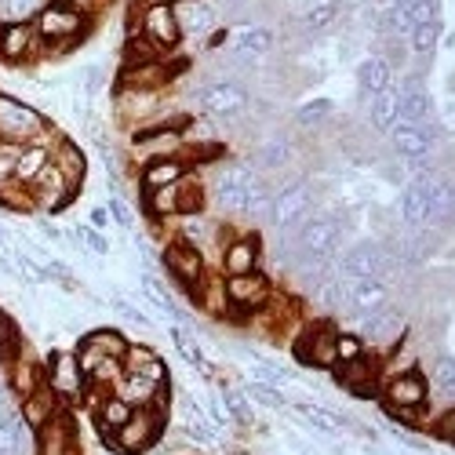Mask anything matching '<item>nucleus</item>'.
<instances>
[{
  "instance_id": "1",
  "label": "nucleus",
  "mask_w": 455,
  "mask_h": 455,
  "mask_svg": "<svg viewBox=\"0 0 455 455\" xmlns=\"http://www.w3.org/2000/svg\"><path fill=\"white\" fill-rule=\"evenodd\" d=\"M0 142H8V146L55 142V132L44 121L41 109H33L29 102H19V99L0 92Z\"/></svg>"
},
{
  "instance_id": "2",
  "label": "nucleus",
  "mask_w": 455,
  "mask_h": 455,
  "mask_svg": "<svg viewBox=\"0 0 455 455\" xmlns=\"http://www.w3.org/2000/svg\"><path fill=\"white\" fill-rule=\"evenodd\" d=\"M41 44H73L77 36H84L88 29V12L73 0H48V4L36 8V15L29 19Z\"/></svg>"
},
{
  "instance_id": "3",
  "label": "nucleus",
  "mask_w": 455,
  "mask_h": 455,
  "mask_svg": "<svg viewBox=\"0 0 455 455\" xmlns=\"http://www.w3.org/2000/svg\"><path fill=\"white\" fill-rule=\"evenodd\" d=\"M310 208H314V189L310 182L302 179H291L284 182L281 189H274V215H270V226L284 237H299V226L310 219Z\"/></svg>"
},
{
  "instance_id": "4",
  "label": "nucleus",
  "mask_w": 455,
  "mask_h": 455,
  "mask_svg": "<svg viewBox=\"0 0 455 455\" xmlns=\"http://www.w3.org/2000/svg\"><path fill=\"white\" fill-rule=\"evenodd\" d=\"M161 427H164V415L157 411V404L154 408H135L132 419L121 430L109 434V441L121 455H142L161 441Z\"/></svg>"
},
{
  "instance_id": "5",
  "label": "nucleus",
  "mask_w": 455,
  "mask_h": 455,
  "mask_svg": "<svg viewBox=\"0 0 455 455\" xmlns=\"http://www.w3.org/2000/svg\"><path fill=\"white\" fill-rule=\"evenodd\" d=\"M343 277L350 281H390L394 274V259L383 251V244H375V241H361L354 244L343 259H339V267H335Z\"/></svg>"
},
{
  "instance_id": "6",
  "label": "nucleus",
  "mask_w": 455,
  "mask_h": 455,
  "mask_svg": "<svg viewBox=\"0 0 455 455\" xmlns=\"http://www.w3.org/2000/svg\"><path fill=\"white\" fill-rule=\"evenodd\" d=\"M194 102H197V109L204 113V117L226 121V117H237V113H244L251 95L237 81H208V84H201L194 92Z\"/></svg>"
},
{
  "instance_id": "7",
  "label": "nucleus",
  "mask_w": 455,
  "mask_h": 455,
  "mask_svg": "<svg viewBox=\"0 0 455 455\" xmlns=\"http://www.w3.org/2000/svg\"><path fill=\"white\" fill-rule=\"evenodd\" d=\"M299 255L307 259H335L339 244H343V222L335 215H310L299 226Z\"/></svg>"
},
{
  "instance_id": "8",
  "label": "nucleus",
  "mask_w": 455,
  "mask_h": 455,
  "mask_svg": "<svg viewBox=\"0 0 455 455\" xmlns=\"http://www.w3.org/2000/svg\"><path fill=\"white\" fill-rule=\"evenodd\" d=\"M259 175L251 172V164L244 161H234L226 164L215 179V204L226 212V215H244V201H248V186L255 182Z\"/></svg>"
},
{
  "instance_id": "9",
  "label": "nucleus",
  "mask_w": 455,
  "mask_h": 455,
  "mask_svg": "<svg viewBox=\"0 0 455 455\" xmlns=\"http://www.w3.org/2000/svg\"><path fill=\"white\" fill-rule=\"evenodd\" d=\"M26 189H29V201H33V208H44V212H52V215H55V212H62V208H66L73 197L81 194L77 186H69V182L62 179V172H59L52 161L44 164V172L36 175V179H33Z\"/></svg>"
},
{
  "instance_id": "10",
  "label": "nucleus",
  "mask_w": 455,
  "mask_h": 455,
  "mask_svg": "<svg viewBox=\"0 0 455 455\" xmlns=\"http://www.w3.org/2000/svg\"><path fill=\"white\" fill-rule=\"evenodd\" d=\"M139 33L154 44L161 55L164 52H175L182 44V33H179V22H175V12L168 4H142V15H139Z\"/></svg>"
},
{
  "instance_id": "11",
  "label": "nucleus",
  "mask_w": 455,
  "mask_h": 455,
  "mask_svg": "<svg viewBox=\"0 0 455 455\" xmlns=\"http://www.w3.org/2000/svg\"><path fill=\"white\" fill-rule=\"evenodd\" d=\"M226 48L234 52V59H241V62H259V59H267L274 48H277V33L270 29V26H251V22H244V26H234L230 29V36H226Z\"/></svg>"
},
{
  "instance_id": "12",
  "label": "nucleus",
  "mask_w": 455,
  "mask_h": 455,
  "mask_svg": "<svg viewBox=\"0 0 455 455\" xmlns=\"http://www.w3.org/2000/svg\"><path fill=\"white\" fill-rule=\"evenodd\" d=\"M357 335H361V343L368 347H397L401 339H404V314L401 310H394L390 302L383 310H375V314H368V317H361L357 321Z\"/></svg>"
},
{
  "instance_id": "13",
  "label": "nucleus",
  "mask_w": 455,
  "mask_h": 455,
  "mask_svg": "<svg viewBox=\"0 0 455 455\" xmlns=\"http://www.w3.org/2000/svg\"><path fill=\"white\" fill-rule=\"evenodd\" d=\"M161 262H164V270H168L182 288L197 291V288L204 284V255H201L197 248H189V244H182V241H172V244L164 248Z\"/></svg>"
},
{
  "instance_id": "14",
  "label": "nucleus",
  "mask_w": 455,
  "mask_h": 455,
  "mask_svg": "<svg viewBox=\"0 0 455 455\" xmlns=\"http://www.w3.org/2000/svg\"><path fill=\"white\" fill-rule=\"evenodd\" d=\"M437 128L430 124H394L390 132V146L394 154L404 161H419V157H434V146H437Z\"/></svg>"
},
{
  "instance_id": "15",
  "label": "nucleus",
  "mask_w": 455,
  "mask_h": 455,
  "mask_svg": "<svg viewBox=\"0 0 455 455\" xmlns=\"http://www.w3.org/2000/svg\"><path fill=\"white\" fill-rule=\"evenodd\" d=\"M383 394H387V408H423L430 401V383L423 371L408 368V371H397L387 379Z\"/></svg>"
},
{
  "instance_id": "16",
  "label": "nucleus",
  "mask_w": 455,
  "mask_h": 455,
  "mask_svg": "<svg viewBox=\"0 0 455 455\" xmlns=\"http://www.w3.org/2000/svg\"><path fill=\"white\" fill-rule=\"evenodd\" d=\"M44 52L41 36H36L33 22H4L0 26V59L4 62H29Z\"/></svg>"
},
{
  "instance_id": "17",
  "label": "nucleus",
  "mask_w": 455,
  "mask_h": 455,
  "mask_svg": "<svg viewBox=\"0 0 455 455\" xmlns=\"http://www.w3.org/2000/svg\"><path fill=\"white\" fill-rule=\"evenodd\" d=\"M394 92H397V124H430L434 121V99L415 77L394 84Z\"/></svg>"
},
{
  "instance_id": "18",
  "label": "nucleus",
  "mask_w": 455,
  "mask_h": 455,
  "mask_svg": "<svg viewBox=\"0 0 455 455\" xmlns=\"http://www.w3.org/2000/svg\"><path fill=\"white\" fill-rule=\"evenodd\" d=\"M44 379H48V390L55 394V397H81L84 394V371H81V364H77V357L73 354H66V350H59L52 361H48V371H44Z\"/></svg>"
},
{
  "instance_id": "19",
  "label": "nucleus",
  "mask_w": 455,
  "mask_h": 455,
  "mask_svg": "<svg viewBox=\"0 0 455 455\" xmlns=\"http://www.w3.org/2000/svg\"><path fill=\"white\" fill-rule=\"evenodd\" d=\"M222 291H226V302L237 307V310H262L270 302V281L262 277L259 270L255 274H241V277H226Z\"/></svg>"
},
{
  "instance_id": "20",
  "label": "nucleus",
  "mask_w": 455,
  "mask_h": 455,
  "mask_svg": "<svg viewBox=\"0 0 455 455\" xmlns=\"http://www.w3.org/2000/svg\"><path fill=\"white\" fill-rule=\"evenodd\" d=\"M172 12H175L182 36H208L219 22V12H215L212 0H179Z\"/></svg>"
},
{
  "instance_id": "21",
  "label": "nucleus",
  "mask_w": 455,
  "mask_h": 455,
  "mask_svg": "<svg viewBox=\"0 0 455 455\" xmlns=\"http://www.w3.org/2000/svg\"><path fill=\"white\" fill-rule=\"evenodd\" d=\"M19 419H22V427L29 430V434H41V430H48V423L55 419V394L41 383L29 397H22L19 401Z\"/></svg>"
},
{
  "instance_id": "22",
  "label": "nucleus",
  "mask_w": 455,
  "mask_h": 455,
  "mask_svg": "<svg viewBox=\"0 0 455 455\" xmlns=\"http://www.w3.org/2000/svg\"><path fill=\"white\" fill-rule=\"evenodd\" d=\"M48 161L62 172V179L69 182V186H77L81 189V182H84V172H88V161H84V149L73 142V139H66V135H59L55 142H52V154H48Z\"/></svg>"
},
{
  "instance_id": "23",
  "label": "nucleus",
  "mask_w": 455,
  "mask_h": 455,
  "mask_svg": "<svg viewBox=\"0 0 455 455\" xmlns=\"http://www.w3.org/2000/svg\"><path fill=\"white\" fill-rule=\"evenodd\" d=\"M259 255H262V248H259V241L255 237H234L230 244L222 248V270H226V277H241V274H255L259 270Z\"/></svg>"
},
{
  "instance_id": "24",
  "label": "nucleus",
  "mask_w": 455,
  "mask_h": 455,
  "mask_svg": "<svg viewBox=\"0 0 455 455\" xmlns=\"http://www.w3.org/2000/svg\"><path fill=\"white\" fill-rule=\"evenodd\" d=\"M387 302H390V284H383V281H357L350 288V299H347V314L361 321V317H368L375 310H383Z\"/></svg>"
},
{
  "instance_id": "25",
  "label": "nucleus",
  "mask_w": 455,
  "mask_h": 455,
  "mask_svg": "<svg viewBox=\"0 0 455 455\" xmlns=\"http://www.w3.org/2000/svg\"><path fill=\"white\" fill-rule=\"evenodd\" d=\"M55 139H59V135H55ZM48 154H52V142H26V146H19L15 164H12V182H15V186H29L36 175L44 172Z\"/></svg>"
},
{
  "instance_id": "26",
  "label": "nucleus",
  "mask_w": 455,
  "mask_h": 455,
  "mask_svg": "<svg viewBox=\"0 0 455 455\" xmlns=\"http://www.w3.org/2000/svg\"><path fill=\"white\" fill-rule=\"evenodd\" d=\"M113 397H121L128 408H154L157 397H161V387L149 383V379L135 375V371H124L117 383H113Z\"/></svg>"
},
{
  "instance_id": "27",
  "label": "nucleus",
  "mask_w": 455,
  "mask_h": 455,
  "mask_svg": "<svg viewBox=\"0 0 455 455\" xmlns=\"http://www.w3.org/2000/svg\"><path fill=\"white\" fill-rule=\"evenodd\" d=\"M394 84V62L387 55H368L357 62V88L371 99L379 92H387Z\"/></svg>"
},
{
  "instance_id": "28",
  "label": "nucleus",
  "mask_w": 455,
  "mask_h": 455,
  "mask_svg": "<svg viewBox=\"0 0 455 455\" xmlns=\"http://www.w3.org/2000/svg\"><path fill=\"white\" fill-rule=\"evenodd\" d=\"M343 8H347L343 0H321V4H314V8H307L299 15V29L307 36H321L343 19Z\"/></svg>"
},
{
  "instance_id": "29",
  "label": "nucleus",
  "mask_w": 455,
  "mask_h": 455,
  "mask_svg": "<svg viewBox=\"0 0 455 455\" xmlns=\"http://www.w3.org/2000/svg\"><path fill=\"white\" fill-rule=\"evenodd\" d=\"M186 179V161L182 157H154L142 168V189H161Z\"/></svg>"
},
{
  "instance_id": "30",
  "label": "nucleus",
  "mask_w": 455,
  "mask_h": 455,
  "mask_svg": "<svg viewBox=\"0 0 455 455\" xmlns=\"http://www.w3.org/2000/svg\"><path fill=\"white\" fill-rule=\"evenodd\" d=\"M248 164H255L259 172H281V168H288L291 164V142L284 135H270L267 142H259L255 157Z\"/></svg>"
},
{
  "instance_id": "31",
  "label": "nucleus",
  "mask_w": 455,
  "mask_h": 455,
  "mask_svg": "<svg viewBox=\"0 0 455 455\" xmlns=\"http://www.w3.org/2000/svg\"><path fill=\"white\" fill-rule=\"evenodd\" d=\"M182 132L179 128H161V132H135V146H142L146 154H154V157H179V149H182ZM149 157V161H154Z\"/></svg>"
},
{
  "instance_id": "32",
  "label": "nucleus",
  "mask_w": 455,
  "mask_h": 455,
  "mask_svg": "<svg viewBox=\"0 0 455 455\" xmlns=\"http://www.w3.org/2000/svg\"><path fill=\"white\" fill-rule=\"evenodd\" d=\"M172 343H175V350H179L189 364H194L204 379H215V364L204 357V350H201V343H197V335L189 331L186 324H172Z\"/></svg>"
},
{
  "instance_id": "33",
  "label": "nucleus",
  "mask_w": 455,
  "mask_h": 455,
  "mask_svg": "<svg viewBox=\"0 0 455 455\" xmlns=\"http://www.w3.org/2000/svg\"><path fill=\"white\" fill-rule=\"evenodd\" d=\"M299 357L310 368H335V331L331 328H317L307 347H299Z\"/></svg>"
},
{
  "instance_id": "34",
  "label": "nucleus",
  "mask_w": 455,
  "mask_h": 455,
  "mask_svg": "<svg viewBox=\"0 0 455 455\" xmlns=\"http://www.w3.org/2000/svg\"><path fill=\"white\" fill-rule=\"evenodd\" d=\"M295 415L302 423H310L314 430H321V434H328V437H335L339 430L347 427V419L339 411H331V408H324V404H314V401H295Z\"/></svg>"
},
{
  "instance_id": "35",
  "label": "nucleus",
  "mask_w": 455,
  "mask_h": 455,
  "mask_svg": "<svg viewBox=\"0 0 455 455\" xmlns=\"http://www.w3.org/2000/svg\"><path fill=\"white\" fill-rule=\"evenodd\" d=\"M397 208H401V222L408 230H427V197H423L419 182H404Z\"/></svg>"
},
{
  "instance_id": "36",
  "label": "nucleus",
  "mask_w": 455,
  "mask_h": 455,
  "mask_svg": "<svg viewBox=\"0 0 455 455\" xmlns=\"http://www.w3.org/2000/svg\"><path fill=\"white\" fill-rule=\"evenodd\" d=\"M368 121H371V132H379V135H390L394 132V124H397V92H394V84L387 92L371 95Z\"/></svg>"
},
{
  "instance_id": "37",
  "label": "nucleus",
  "mask_w": 455,
  "mask_h": 455,
  "mask_svg": "<svg viewBox=\"0 0 455 455\" xmlns=\"http://www.w3.org/2000/svg\"><path fill=\"white\" fill-rule=\"evenodd\" d=\"M146 212L154 219H172L182 215V179L161 189H146Z\"/></svg>"
},
{
  "instance_id": "38",
  "label": "nucleus",
  "mask_w": 455,
  "mask_h": 455,
  "mask_svg": "<svg viewBox=\"0 0 455 455\" xmlns=\"http://www.w3.org/2000/svg\"><path fill=\"white\" fill-rule=\"evenodd\" d=\"M212 237H215V226H212V222H208L201 212L179 215V241H182V244H189V248L204 251V248L212 244Z\"/></svg>"
},
{
  "instance_id": "39",
  "label": "nucleus",
  "mask_w": 455,
  "mask_h": 455,
  "mask_svg": "<svg viewBox=\"0 0 455 455\" xmlns=\"http://www.w3.org/2000/svg\"><path fill=\"white\" fill-rule=\"evenodd\" d=\"M244 215L255 222V226H270V215H274V189L255 179L248 186V201H244Z\"/></svg>"
},
{
  "instance_id": "40",
  "label": "nucleus",
  "mask_w": 455,
  "mask_h": 455,
  "mask_svg": "<svg viewBox=\"0 0 455 455\" xmlns=\"http://www.w3.org/2000/svg\"><path fill=\"white\" fill-rule=\"evenodd\" d=\"M132 411H135V408H128L121 397L106 394V401L95 408V427H99V434H102V437H109L113 430H121V427L132 419Z\"/></svg>"
},
{
  "instance_id": "41",
  "label": "nucleus",
  "mask_w": 455,
  "mask_h": 455,
  "mask_svg": "<svg viewBox=\"0 0 455 455\" xmlns=\"http://www.w3.org/2000/svg\"><path fill=\"white\" fill-rule=\"evenodd\" d=\"M182 434L197 444H215V437H219V430L208 423V415L201 411L197 401H186V408H182Z\"/></svg>"
},
{
  "instance_id": "42",
  "label": "nucleus",
  "mask_w": 455,
  "mask_h": 455,
  "mask_svg": "<svg viewBox=\"0 0 455 455\" xmlns=\"http://www.w3.org/2000/svg\"><path fill=\"white\" fill-rule=\"evenodd\" d=\"M441 33H444V22H423V26H411L408 33V48L411 55H419V59H430L441 44Z\"/></svg>"
},
{
  "instance_id": "43",
  "label": "nucleus",
  "mask_w": 455,
  "mask_h": 455,
  "mask_svg": "<svg viewBox=\"0 0 455 455\" xmlns=\"http://www.w3.org/2000/svg\"><path fill=\"white\" fill-rule=\"evenodd\" d=\"M41 383H44V371L36 368L33 361L19 357V361H15V368H12V387H8V390H12V394H19V401H22V397H29L36 387H41Z\"/></svg>"
},
{
  "instance_id": "44",
  "label": "nucleus",
  "mask_w": 455,
  "mask_h": 455,
  "mask_svg": "<svg viewBox=\"0 0 455 455\" xmlns=\"http://www.w3.org/2000/svg\"><path fill=\"white\" fill-rule=\"evenodd\" d=\"M222 404H226V411H230V419H234L237 427H251V423H255V408H251V397H248L244 390L222 387Z\"/></svg>"
},
{
  "instance_id": "45",
  "label": "nucleus",
  "mask_w": 455,
  "mask_h": 455,
  "mask_svg": "<svg viewBox=\"0 0 455 455\" xmlns=\"http://www.w3.org/2000/svg\"><path fill=\"white\" fill-rule=\"evenodd\" d=\"M427 383H430V394H444V397L455 394V361L448 354H437L434 357V368H430Z\"/></svg>"
},
{
  "instance_id": "46",
  "label": "nucleus",
  "mask_w": 455,
  "mask_h": 455,
  "mask_svg": "<svg viewBox=\"0 0 455 455\" xmlns=\"http://www.w3.org/2000/svg\"><path fill=\"white\" fill-rule=\"evenodd\" d=\"M84 339H88L95 350H102L106 357H113V361H121L124 350H128V339H124L117 328H99V331H92V335H84Z\"/></svg>"
},
{
  "instance_id": "47",
  "label": "nucleus",
  "mask_w": 455,
  "mask_h": 455,
  "mask_svg": "<svg viewBox=\"0 0 455 455\" xmlns=\"http://www.w3.org/2000/svg\"><path fill=\"white\" fill-rule=\"evenodd\" d=\"M22 437H29V430L22 427L19 411H8L4 419H0V455H15L19 444H22Z\"/></svg>"
},
{
  "instance_id": "48",
  "label": "nucleus",
  "mask_w": 455,
  "mask_h": 455,
  "mask_svg": "<svg viewBox=\"0 0 455 455\" xmlns=\"http://www.w3.org/2000/svg\"><path fill=\"white\" fill-rule=\"evenodd\" d=\"M368 354V347L361 343L357 331H335V364H350L361 361Z\"/></svg>"
},
{
  "instance_id": "49",
  "label": "nucleus",
  "mask_w": 455,
  "mask_h": 455,
  "mask_svg": "<svg viewBox=\"0 0 455 455\" xmlns=\"http://www.w3.org/2000/svg\"><path fill=\"white\" fill-rule=\"evenodd\" d=\"M331 113H335V102H331V99H314V102H302V106L295 109V121H299L302 128H310V124L328 121Z\"/></svg>"
},
{
  "instance_id": "50",
  "label": "nucleus",
  "mask_w": 455,
  "mask_h": 455,
  "mask_svg": "<svg viewBox=\"0 0 455 455\" xmlns=\"http://www.w3.org/2000/svg\"><path fill=\"white\" fill-rule=\"evenodd\" d=\"M441 8H444V0H415V4L408 8L411 26H423V22H441Z\"/></svg>"
},
{
  "instance_id": "51",
  "label": "nucleus",
  "mask_w": 455,
  "mask_h": 455,
  "mask_svg": "<svg viewBox=\"0 0 455 455\" xmlns=\"http://www.w3.org/2000/svg\"><path fill=\"white\" fill-rule=\"evenodd\" d=\"M69 237L77 241V244H84L88 251H95V255H106V251H109V241H106V234L92 230V226H77V230H69Z\"/></svg>"
},
{
  "instance_id": "52",
  "label": "nucleus",
  "mask_w": 455,
  "mask_h": 455,
  "mask_svg": "<svg viewBox=\"0 0 455 455\" xmlns=\"http://www.w3.org/2000/svg\"><path fill=\"white\" fill-rule=\"evenodd\" d=\"M244 394L255 397L259 404H267V408H284V404H288V397H284L277 387H267V383H248Z\"/></svg>"
},
{
  "instance_id": "53",
  "label": "nucleus",
  "mask_w": 455,
  "mask_h": 455,
  "mask_svg": "<svg viewBox=\"0 0 455 455\" xmlns=\"http://www.w3.org/2000/svg\"><path fill=\"white\" fill-rule=\"evenodd\" d=\"M106 212H109V219L117 222V226H124V230H132V226H135V219H132V208H128V201H124L121 194H109V201H106Z\"/></svg>"
},
{
  "instance_id": "54",
  "label": "nucleus",
  "mask_w": 455,
  "mask_h": 455,
  "mask_svg": "<svg viewBox=\"0 0 455 455\" xmlns=\"http://www.w3.org/2000/svg\"><path fill=\"white\" fill-rule=\"evenodd\" d=\"M109 302H113V310H117V314H121L124 321H132V324H142V328L149 324V317H146V314H142V310L135 307V302H128L124 295H113Z\"/></svg>"
},
{
  "instance_id": "55",
  "label": "nucleus",
  "mask_w": 455,
  "mask_h": 455,
  "mask_svg": "<svg viewBox=\"0 0 455 455\" xmlns=\"http://www.w3.org/2000/svg\"><path fill=\"white\" fill-rule=\"evenodd\" d=\"M208 423L219 430H226V427H234V419H230V411H226V404H222V397H212L208 401Z\"/></svg>"
},
{
  "instance_id": "56",
  "label": "nucleus",
  "mask_w": 455,
  "mask_h": 455,
  "mask_svg": "<svg viewBox=\"0 0 455 455\" xmlns=\"http://www.w3.org/2000/svg\"><path fill=\"white\" fill-rule=\"evenodd\" d=\"M84 92H88V95H99V92H102V69H99V66H88V69H84Z\"/></svg>"
},
{
  "instance_id": "57",
  "label": "nucleus",
  "mask_w": 455,
  "mask_h": 455,
  "mask_svg": "<svg viewBox=\"0 0 455 455\" xmlns=\"http://www.w3.org/2000/svg\"><path fill=\"white\" fill-rule=\"evenodd\" d=\"M88 219H92V230H99V234L109 226V212H106V208H92V215H88Z\"/></svg>"
},
{
  "instance_id": "58",
  "label": "nucleus",
  "mask_w": 455,
  "mask_h": 455,
  "mask_svg": "<svg viewBox=\"0 0 455 455\" xmlns=\"http://www.w3.org/2000/svg\"><path fill=\"white\" fill-rule=\"evenodd\" d=\"M36 226H41V234H44L48 241H62V230H59V226H55V222H48V219H41V222H36Z\"/></svg>"
},
{
  "instance_id": "59",
  "label": "nucleus",
  "mask_w": 455,
  "mask_h": 455,
  "mask_svg": "<svg viewBox=\"0 0 455 455\" xmlns=\"http://www.w3.org/2000/svg\"><path fill=\"white\" fill-rule=\"evenodd\" d=\"M212 4H215V12H237L248 4V0H212Z\"/></svg>"
},
{
  "instance_id": "60",
  "label": "nucleus",
  "mask_w": 455,
  "mask_h": 455,
  "mask_svg": "<svg viewBox=\"0 0 455 455\" xmlns=\"http://www.w3.org/2000/svg\"><path fill=\"white\" fill-rule=\"evenodd\" d=\"M8 411H12V390H8L4 383H0V419H4Z\"/></svg>"
},
{
  "instance_id": "61",
  "label": "nucleus",
  "mask_w": 455,
  "mask_h": 455,
  "mask_svg": "<svg viewBox=\"0 0 455 455\" xmlns=\"http://www.w3.org/2000/svg\"><path fill=\"white\" fill-rule=\"evenodd\" d=\"M0 277H15V267L8 262V255H4V251H0Z\"/></svg>"
},
{
  "instance_id": "62",
  "label": "nucleus",
  "mask_w": 455,
  "mask_h": 455,
  "mask_svg": "<svg viewBox=\"0 0 455 455\" xmlns=\"http://www.w3.org/2000/svg\"><path fill=\"white\" fill-rule=\"evenodd\" d=\"M142 4H168V8H175L179 0H142Z\"/></svg>"
},
{
  "instance_id": "63",
  "label": "nucleus",
  "mask_w": 455,
  "mask_h": 455,
  "mask_svg": "<svg viewBox=\"0 0 455 455\" xmlns=\"http://www.w3.org/2000/svg\"><path fill=\"white\" fill-rule=\"evenodd\" d=\"M62 455H81V451H77V444H62Z\"/></svg>"
},
{
  "instance_id": "64",
  "label": "nucleus",
  "mask_w": 455,
  "mask_h": 455,
  "mask_svg": "<svg viewBox=\"0 0 455 455\" xmlns=\"http://www.w3.org/2000/svg\"><path fill=\"white\" fill-rule=\"evenodd\" d=\"M0 248H8V234L4 230H0Z\"/></svg>"
}]
</instances>
